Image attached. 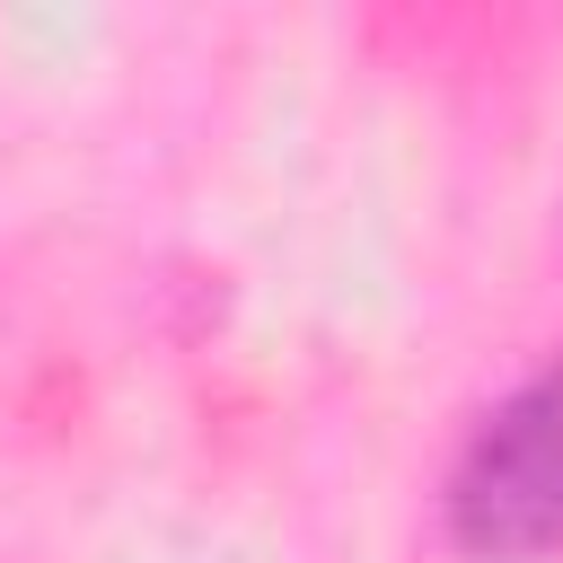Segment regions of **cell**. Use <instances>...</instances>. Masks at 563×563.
Returning a JSON list of instances; mask_svg holds the SVG:
<instances>
[{"instance_id":"cell-1","label":"cell","mask_w":563,"mask_h":563,"mask_svg":"<svg viewBox=\"0 0 563 563\" xmlns=\"http://www.w3.org/2000/svg\"><path fill=\"white\" fill-rule=\"evenodd\" d=\"M440 528L466 563H563V352L457 440Z\"/></svg>"}]
</instances>
